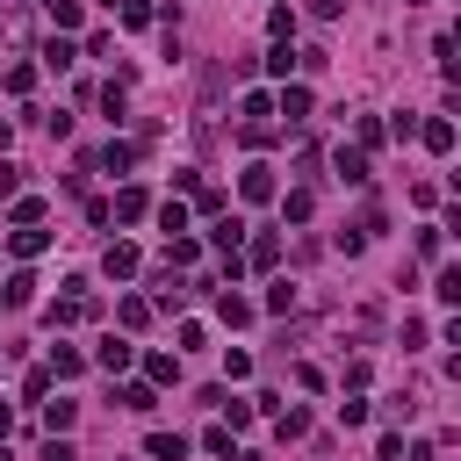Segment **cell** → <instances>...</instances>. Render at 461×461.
<instances>
[{"label":"cell","instance_id":"6da1fadb","mask_svg":"<svg viewBox=\"0 0 461 461\" xmlns=\"http://www.w3.org/2000/svg\"><path fill=\"white\" fill-rule=\"evenodd\" d=\"M238 238H246V223H238V216H216V230H209V246L223 253V274H230V281L246 274V260H238Z\"/></svg>","mask_w":461,"mask_h":461},{"label":"cell","instance_id":"7a4b0ae2","mask_svg":"<svg viewBox=\"0 0 461 461\" xmlns=\"http://www.w3.org/2000/svg\"><path fill=\"white\" fill-rule=\"evenodd\" d=\"M115 411H130V418H152V411H159L152 382H123V389H115Z\"/></svg>","mask_w":461,"mask_h":461},{"label":"cell","instance_id":"3957f363","mask_svg":"<svg viewBox=\"0 0 461 461\" xmlns=\"http://www.w3.org/2000/svg\"><path fill=\"white\" fill-rule=\"evenodd\" d=\"M130 361H137V346H130V339H101V346H94V368H108V375H123Z\"/></svg>","mask_w":461,"mask_h":461},{"label":"cell","instance_id":"277c9868","mask_svg":"<svg viewBox=\"0 0 461 461\" xmlns=\"http://www.w3.org/2000/svg\"><path fill=\"white\" fill-rule=\"evenodd\" d=\"M238 195H246V202H274V166H246Z\"/></svg>","mask_w":461,"mask_h":461},{"label":"cell","instance_id":"5b68a950","mask_svg":"<svg viewBox=\"0 0 461 461\" xmlns=\"http://www.w3.org/2000/svg\"><path fill=\"white\" fill-rule=\"evenodd\" d=\"M145 454H152V461H181L188 440H181V433H145Z\"/></svg>","mask_w":461,"mask_h":461},{"label":"cell","instance_id":"8992f818","mask_svg":"<svg viewBox=\"0 0 461 461\" xmlns=\"http://www.w3.org/2000/svg\"><path fill=\"white\" fill-rule=\"evenodd\" d=\"M332 166H339V181H354V188L368 181V152H346V145H339V152H332Z\"/></svg>","mask_w":461,"mask_h":461},{"label":"cell","instance_id":"52a82bcc","mask_svg":"<svg viewBox=\"0 0 461 461\" xmlns=\"http://www.w3.org/2000/svg\"><path fill=\"white\" fill-rule=\"evenodd\" d=\"M274 433H281V440H303V433H310V411H303V403H288V411H274Z\"/></svg>","mask_w":461,"mask_h":461},{"label":"cell","instance_id":"ba28073f","mask_svg":"<svg viewBox=\"0 0 461 461\" xmlns=\"http://www.w3.org/2000/svg\"><path fill=\"white\" fill-rule=\"evenodd\" d=\"M101 267H108L115 281H123V274H137V246H108V253H101Z\"/></svg>","mask_w":461,"mask_h":461},{"label":"cell","instance_id":"9c48e42d","mask_svg":"<svg viewBox=\"0 0 461 461\" xmlns=\"http://www.w3.org/2000/svg\"><path fill=\"white\" fill-rule=\"evenodd\" d=\"M94 166H101V173H130V166H137V145H108Z\"/></svg>","mask_w":461,"mask_h":461},{"label":"cell","instance_id":"30bf717a","mask_svg":"<svg viewBox=\"0 0 461 461\" xmlns=\"http://www.w3.org/2000/svg\"><path fill=\"white\" fill-rule=\"evenodd\" d=\"M108 216H123V223H137V216H145V188H123V195L108 202Z\"/></svg>","mask_w":461,"mask_h":461},{"label":"cell","instance_id":"8fae6325","mask_svg":"<svg viewBox=\"0 0 461 461\" xmlns=\"http://www.w3.org/2000/svg\"><path fill=\"white\" fill-rule=\"evenodd\" d=\"M418 137H426V152H454V123H447V115H433Z\"/></svg>","mask_w":461,"mask_h":461},{"label":"cell","instance_id":"7c38bea8","mask_svg":"<svg viewBox=\"0 0 461 461\" xmlns=\"http://www.w3.org/2000/svg\"><path fill=\"white\" fill-rule=\"evenodd\" d=\"M253 267H260V274L281 267V238H274V230H260V238H253Z\"/></svg>","mask_w":461,"mask_h":461},{"label":"cell","instance_id":"4fadbf2b","mask_svg":"<svg viewBox=\"0 0 461 461\" xmlns=\"http://www.w3.org/2000/svg\"><path fill=\"white\" fill-rule=\"evenodd\" d=\"M281 115H288V123H303V115H310V87H281Z\"/></svg>","mask_w":461,"mask_h":461},{"label":"cell","instance_id":"5bb4252c","mask_svg":"<svg viewBox=\"0 0 461 461\" xmlns=\"http://www.w3.org/2000/svg\"><path fill=\"white\" fill-rule=\"evenodd\" d=\"M73 418H80V403H66V396H58V403H43V426H51V433H66Z\"/></svg>","mask_w":461,"mask_h":461},{"label":"cell","instance_id":"9a60e30c","mask_svg":"<svg viewBox=\"0 0 461 461\" xmlns=\"http://www.w3.org/2000/svg\"><path fill=\"white\" fill-rule=\"evenodd\" d=\"M0 296H8V303H15V310H22V303H29V296H36V274H8V288H0Z\"/></svg>","mask_w":461,"mask_h":461},{"label":"cell","instance_id":"2e32d148","mask_svg":"<svg viewBox=\"0 0 461 461\" xmlns=\"http://www.w3.org/2000/svg\"><path fill=\"white\" fill-rule=\"evenodd\" d=\"M8 246H15V253H22V260H36V253H43V246H51V238H43V230H36V223H29V230H15V238H8Z\"/></svg>","mask_w":461,"mask_h":461},{"label":"cell","instance_id":"e0dca14e","mask_svg":"<svg viewBox=\"0 0 461 461\" xmlns=\"http://www.w3.org/2000/svg\"><path fill=\"white\" fill-rule=\"evenodd\" d=\"M433 296H440V303H461V267H440V281H433Z\"/></svg>","mask_w":461,"mask_h":461},{"label":"cell","instance_id":"ac0fdd59","mask_svg":"<svg viewBox=\"0 0 461 461\" xmlns=\"http://www.w3.org/2000/svg\"><path fill=\"white\" fill-rule=\"evenodd\" d=\"M145 375H152V382H181V361H173V354H152Z\"/></svg>","mask_w":461,"mask_h":461},{"label":"cell","instance_id":"d6986e66","mask_svg":"<svg viewBox=\"0 0 461 461\" xmlns=\"http://www.w3.org/2000/svg\"><path fill=\"white\" fill-rule=\"evenodd\" d=\"M73 58H80V51H73L66 36H51V43H43V66H58V73H66V66H73Z\"/></svg>","mask_w":461,"mask_h":461},{"label":"cell","instance_id":"ffe728a7","mask_svg":"<svg viewBox=\"0 0 461 461\" xmlns=\"http://www.w3.org/2000/svg\"><path fill=\"white\" fill-rule=\"evenodd\" d=\"M159 230H166V238H181V230H188V209L166 202V209H159Z\"/></svg>","mask_w":461,"mask_h":461},{"label":"cell","instance_id":"44dd1931","mask_svg":"<svg viewBox=\"0 0 461 461\" xmlns=\"http://www.w3.org/2000/svg\"><path fill=\"white\" fill-rule=\"evenodd\" d=\"M267 310H274V317H288V310H296V288L274 281V288H267Z\"/></svg>","mask_w":461,"mask_h":461},{"label":"cell","instance_id":"7402d4cb","mask_svg":"<svg viewBox=\"0 0 461 461\" xmlns=\"http://www.w3.org/2000/svg\"><path fill=\"white\" fill-rule=\"evenodd\" d=\"M216 310H223V324H253V303H246V296H223Z\"/></svg>","mask_w":461,"mask_h":461},{"label":"cell","instance_id":"603a6c76","mask_svg":"<svg viewBox=\"0 0 461 461\" xmlns=\"http://www.w3.org/2000/svg\"><path fill=\"white\" fill-rule=\"evenodd\" d=\"M115 317H123V324H130V332H137V324H145V317H152V303H137V296H123V303H115Z\"/></svg>","mask_w":461,"mask_h":461},{"label":"cell","instance_id":"cb8c5ba5","mask_svg":"<svg viewBox=\"0 0 461 461\" xmlns=\"http://www.w3.org/2000/svg\"><path fill=\"white\" fill-rule=\"evenodd\" d=\"M43 8H51L58 29H73V22H80V0H43Z\"/></svg>","mask_w":461,"mask_h":461},{"label":"cell","instance_id":"d4e9b609","mask_svg":"<svg viewBox=\"0 0 461 461\" xmlns=\"http://www.w3.org/2000/svg\"><path fill=\"white\" fill-rule=\"evenodd\" d=\"M51 368H58V375H80V368H87V361H80V354H73V346H51Z\"/></svg>","mask_w":461,"mask_h":461},{"label":"cell","instance_id":"484cf974","mask_svg":"<svg viewBox=\"0 0 461 461\" xmlns=\"http://www.w3.org/2000/svg\"><path fill=\"white\" fill-rule=\"evenodd\" d=\"M288 66H296V51H288V43H274V51H267V73H274V80H288Z\"/></svg>","mask_w":461,"mask_h":461},{"label":"cell","instance_id":"4316f807","mask_svg":"<svg viewBox=\"0 0 461 461\" xmlns=\"http://www.w3.org/2000/svg\"><path fill=\"white\" fill-rule=\"evenodd\" d=\"M15 188H22V166H8V159H0V202H8Z\"/></svg>","mask_w":461,"mask_h":461},{"label":"cell","instance_id":"83f0119b","mask_svg":"<svg viewBox=\"0 0 461 461\" xmlns=\"http://www.w3.org/2000/svg\"><path fill=\"white\" fill-rule=\"evenodd\" d=\"M43 461H80V454H73L66 440H58V433H51V447H43Z\"/></svg>","mask_w":461,"mask_h":461},{"label":"cell","instance_id":"f1b7e54d","mask_svg":"<svg viewBox=\"0 0 461 461\" xmlns=\"http://www.w3.org/2000/svg\"><path fill=\"white\" fill-rule=\"evenodd\" d=\"M8 426H15V411H8V403H0V440H8Z\"/></svg>","mask_w":461,"mask_h":461},{"label":"cell","instance_id":"f546056e","mask_svg":"<svg viewBox=\"0 0 461 461\" xmlns=\"http://www.w3.org/2000/svg\"><path fill=\"white\" fill-rule=\"evenodd\" d=\"M403 461H433V447H411V454H403Z\"/></svg>","mask_w":461,"mask_h":461},{"label":"cell","instance_id":"4dcf8cb0","mask_svg":"<svg viewBox=\"0 0 461 461\" xmlns=\"http://www.w3.org/2000/svg\"><path fill=\"white\" fill-rule=\"evenodd\" d=\"M238 461H267V454H238Z\"/></svg>","mask_w":461,"mask_h":461},{"label":"cell","instance_id":"1f68e13d","mask_svg":"<svg viewBox=\"0 0 461 461\" xmlns=\"http://www.w3.org/2000/svg\"><path fill=\"white\" fill-rule=\"evenodd\" d=\"M0 461H15V454H8V447H0Z\"/></svg>","mask_w":461,"mask_h":461}]
</instances>
